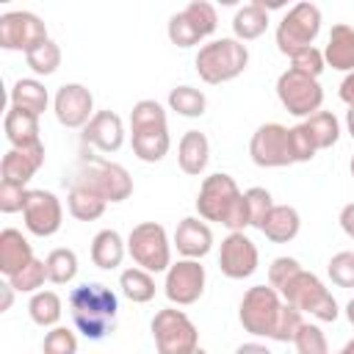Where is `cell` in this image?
I'll use <instances>...</instances> for the list:
<instances>
[{
	"mask_svg": "<svg viewBox=\"0 0 354 354\" xmlns=\"http://www.w3.org/2000/svg\"><path fill=\"white\" fill-rule=\"evenodd\" d=\"M196 213L205 221H216L227 227L230 232H243L249 224V207L246 196L238 188L235 177L227 171L207 174L196 194Z\"/></svg>",
	"mask_w": 354,
	"mask_h": 354,
	"instance_id": "6da1fadb",
	"label": "cell"
},
{
	"mask_svg": "<svg viewBox=\"0 0 354 354\" xmlns=\"http://www.w3.org/2000/svg\"><path fill=\"white\" fill-rule=\"evenodd\" d=\"M69 310H72V321L77 332H83L88 340H102L108 332H113L119 299L102 282H83L72 288Z\"/></svg>",
	"mask_w": 354,
	"mask_h": 354,
	"instance_id": "7a4b0ae2",
	"label": "cell"
},
{
	"mask_svg": "<svg viewBox=\"0 0 354 354\" xmlns=\"http://www.w3.org/2000/svg\"><path fill=\"white\" fill-rule=\"evenodd\" d=\"M72 185H83L105 202H124L133 194V177L122 163H113L102 155L83 152L72 177Z\"/></svg>",
	"mask_w": 354,
	"mask_h": 354,
	"instance_id": "3957f363",
	"label": "cell"
},
{
	"mask_svg": "<svg viewBox=\"0 0 354 354\" xmlns=\"http://www.w3.org/2000/svg\"><path fill=\"white\" fill-rule=\"evenodd\" d=\"M194 66H196V75L207 86L230 83V80H235L238 75L246 72V66H249V47L243 41H238L235 36L213 39V41L199 47V53L194 58Z\"/></svg>",
	"mask_w": 354,
	"mask_h": 354,
	"instance_id": "277c9868",
	"label": "cell"
},
{
	"mask_svg": "<svg viewBox=\"0 0 354 354\" xmlns=\"http://www.w3.org/2000/svg\"><path fill=\"white\" fill-rule=\"evenodd\" d=\"M279 296H282L288 304H293L296 310H301V313H307V315H313L315 321H324V324H332V321H337V315H340V307H337L332 290L321 282L318 274L304 271V268L296 271V274L279 288Z\"/></svg>",
	"mask_w": 354,
	"mask_h": 354,
	"instance_id": "5b68a950",
	"label": "cell"
},
{
	"mask_svg": "<svg viewBox=\"0 0 354 354\" xmlns=\"http://www.w3.org/2000/svg\"><path fill=\"white\" fill-rule=\"evenodd\" d=\"M282 307L285 299L279 296V290H274L271 285H252L238 304V321L249 335L274 340Z\"/></svg>",
	"mask_w": 354,
	"mask_h": 354,
	"instance_id": "8992f818",
	"label": "cell"
},
{
	"mask_svg": "<svg viewBox=\"0 0 354 354\" xmlns=\"http://www.w3.org/2000/svg\"><path fill=\"white\" fill-rule=\"evenodd\" d=\"M127 254L133 263L149 274L169 271L171 266V241L163 224L158 221H141L127 235Z\"/></svg>",
	"mask_w": 354,
	"mask_h": 354,
	"instance_id": "52a82bcc",
	"label": "cell"
},
{
	"mask_svg": "<svg viewBox=\"0 0 354 354\" xmlns=\"http://www.w3.org/2000/svg\"><path fill=\"white\" fill-rule=\"evenodd\" d=\"M321 8L315 3H296L293 8H288V14L279 19L277 25V47L282 55L293 58L296 53L307 50L315 44L318 33H321Z\"/></svg>",
	"mask_w": 354,
	"mask_h": 354,
	"instance_id": "ba28073f",
	"label": "cell"
},
{
	"mask_svg": "<svg viewBox=\"0 0 354 354\" xmlns=\"http://www.w3.org/2000/svg\"><path fill=\"white\" fill-rule=\"evenodd\" d=\"M152 340L158 354H194L199 348L196 324L177 307H163L152 315Z\"/></svg>",
	"mask_w": 354,
	"mask_h": 354,
	"instance_id": "9c48e42d",
	"label": "cell"
},
{
	"mask_svg": "<svg viewBox=\"0 0 354 354\" xmlns=\"http://www.w3.org/2000/svg\"><path fill=\"white\" fill-rule=\"evenodd\" d=\"M218 28V14H216V6L207 3V0H191L183 11L171 14L169 17V25H166V33H169V41L174 47H196L202 44L207 36H213Z\"/></svg>",
	"mask_w": 354,
	"mask_h": 354,
	"instance_id": "30bf717a",
	"label": "cell"
},
{
	"mask_svg": "<svg viewBox=\"0 0 354 354\" xmlns=\"http://www.w3.org/2000/svg\"><path fill=\"white\" fill-rule=\"evenodd\" d=\"M277 97H279L282 108L299 119L318 113L324 105V88H321L318 77L304 75L290 66L277 77Z\"/></svg>",
	"mask_w": 354,
	"mask_h": 354,
	"instance_id": "8fae6325",
	"label": "cell"
},
{
	"mask_svg": "<svg viewBox=\"0 0 354 354\" xmlns=\"http://www.w3.org/2000/svg\"><path fill=\"white\" fill-rule=\"evenodd\" d=\"M249 158L260 169H282L296 163L293 155V141H290V127L279 122H266L252 133L249 141Z\"/></svg>",
	"mask_w": 354,
	"mask_h": 354,
	"instance_id": "7c38bea8",
	"label": "cell"
},
{
	"mask_svg": "<svg viewBox=\"0 0 354 354\" xmlns=\"http://www.w3.org/2000/svg\"><path fill=\"white\" fill-rule=\"evenodd\" d=\"M47 25L33 11H6L0 14V47L30 53L36 44L47 41Z\"/></svg>",
	"mask_w": 354,
	"mask_h": 354,
	"instance_id": "4fadbf2b",
	"label": "cell"
},
{
	"mask_svg": "<svg viewBox=\"0 0 354 354\" xmlns=\"http://www.w3.org/2000/svg\"><path fill=\"white\" fill-rule=\"evenodd\" d=\"M205 282H207L205 266H202L199 260H185V257H180V260L171 263L169 271H166L163 293H166V299H169L171 304L188 307V304H194V301L202 299Z\"/></svg>",
	"mask_w": 354,
	"mask_h": 354,
	"instance_id": "5bb4252c",
	"label": "cell"
},
{
	"mask_svg": "<svg viewBox=\"0 0 354 354\" xmlns=\"http://www.w3.org/2000/svg\"><path fill=\"white\" fill-rule=\"evenodd\" d=\"M22 218H25V230L36 238H50L61 230L64 224V207L61 199L53 191L44 188H30L25 207H22Z\"/></svg>",
	"mask_w": 354,
	"mask_h": 354,
	"instance_id": "9a60e30c",
	"label": "cell"
},
{
	"mask_svg": "<svg viewBox=\"0 0 354 354\" xmlns=\"http://www.w3.org/2000/svg\"><path fill=\"white\" fill-rule=\"evenodd\" d=\"M53 113L58 119V124L64 127H86L91 122L94 111V94L83 86V83H64L58 86L55 97H53Z\"/></svg>",
	"mask_w": 354,
	"mask_h": 354,
	"instance_id": "2e32d148",
	"label": "cell"
},
{
	"mask_svg": "<svg viewBox=\"0 0 354 354\" xmlns=\"http://www.w3.org/2000/svg\"><path fill=\"white\" fill-rule=\"evenodd\" d=\"M260 252L246 232H230L218 249V268L227 279H246L257 271Z\"/></svg>",
	"mask_w": 354,
	"mask_h": 354,
	"instance_id": "e0dca14e",
	"label": "cell"
},
{
	"mask_svg": "<svg viewBox=\"0 0 354 354\" xmlns=\"http://www.w3.org/2000/svg\"><path fill=\"white\" fill-rule=\"evenodd\" d=\"M124 144V122L116 111H97L83 127V147H91L102 155L119 152Z\"/></svg>",
	"mask_w": 354,
	"mask_h": 354,
	"instance_id": "ac0fdd59",
	"label": "cell"
},
{
	"mask_svg": "<svg viewBox=\"0 0 354 354\" xmlns=\"http://www.w3.org/2000/svg\"><path fill=\"white\" fill-rule=\"evenodd\" d=\"M171 246L177 249L180 257L185 260H202L210 249H213V230L205 218L199 216H185L171 238Z\"/></svg>",
	"mask_w": 354,
	"mask_h": 354,
	"instance_id": "d6986e66",
	"label": "cell"
},
{
	"mask_svg": "<svg viewBox=\"0 0 354 354\" xmlns=\"http://www.w3.org/2000/svg\"><path fill=\"white\" fill-rule=\"evenodd\" d=\"M41 166H44V144H33V147H22V149L11 147L0 160V180L28 185Z\"/></svg>",
	"mask_w": 354,
	"mask_h": 354,
	"instance_id": "ffe728a7",
	"label": "cell"
},
{
	"mask_svg": "<svg viewBox=\"0 0 354 354\" xmlns=\"http://www.w3.org/2000/svg\"><path fill=\"white\" fill-rule=\"evenodd\" d=\"M33 260V246L30 241L14 230V227H6L0 232V274L8 279L14 277L19 268H25L28 263Z\"/></svg>",
	"mask_w": 354,
	"mask_h": 354,
	"instance_id": "44dd1931",
	"label": "cell"
},
{
	"mask_svg": "<svg viewBox=\"0 0 354 354\" xmlns=\"http://www.w3.org/2000/svg\"><path fill=\"white\" fill-rule=\"evenodd\" d=\"M324 61L337 72H346V75L354 72V28L351 25L346 22L332 25L324 47Z\"/></svg>",
	"mask_w": 354,
	"mask_h": 354,
	"instance_id": "7402d4cb",
	"label": "cell"
},
{
	"mask_svg": "<svg viewBox=\"0 0 354 354\" xmlns=\"http://www.w3.org/2000/svg\"><path fill=\"white\" fill-rule=\"evenodd\" d=\"M207 160H210V141L205 133L199 130H188L183 133L180 144H177V163L185 174L191 177H199L205 169H207Z\"/></svg>",
	"mask_w": 354,
	"mask_h": 354,
	"instance_id": "603a6c76",
	"label": "cell"
},
{
	"mask_svg": "<svg viewBox=\"0 0 354 354\" xmlns=\"http://www.w3.org/2000/svg\"><path fill=\"white\" fill-rule=\"evenodd\" d=\"M3 130H6V138L11 147H33V144H41L39 138V116L30 113V111H19V108H11L6 111V119H3Z\"/></svg>",
	"mask_w": 354,
	"mask_h": 354,
	"instance_id": "cb8c5ba5",
	"label": "cell"
},
{
	"mask_svg": "<svg viewBox=\"0 0 354 354\" xmlns=\"http://www.w3.org/2000/svg\"><path fill=\"white\" fill-rule=\"evenodd\" d=\"M127 254V241L116 230H100L91 238V263L102 271H113L122 266Z\"/></svg>",
	"mask_w": 354,
	"mask_h": 354,
	"instance_id": "d4e9b609",
	"label": "cell"
},
{
	"mask_svg": "<svg viewBox=\"0 0 354 354\" xmlns=\"http://www.w3.org/2000/svg\"><path fill=\"white\" fill-rule=\"evenodd\" d=\"M130 144L138 160L144 163H158L169 155L171 138L169 127H149V130H130Z\"/></svg>",
	"mask_w": 354,
	"mask_h": 354,
	"instance_id": "484cf974",
	"label": "cell"
},
{
	"mask_svg": "<svg viewBox=\"0 0 354 354\" xmlns=\"http://www.w3.org/2000/svg\"><path fill=\"white\" fill-rule=\"evenodd\" d=\"M301 230V216L293 205H274V210L268 213L266 224H263V235L271 241V243H288L299 235Z\"/></svg>",
	"mask_w": 354,
	"mask_h": 354,
	"instance_id": "4316f807",
	"label": "cell"
},
{
	"mask_svg": "<svg viewBox=\"0 0 354 354\" xmlns=\"http://www.w3.org/2000/svg\"><path fill=\"white\" fill-rule=\"evenodd\" d=\"M268 28V11L260 0H249L246 6H241L232 17V33L238 41H252L260 39Z\"/></svg>",
	"mask_w": 354,
	"mask_h": 354,
	"instance_id": "83f0119b",
	"label": "cell"
},
{
	"mask_svg": "<svg viewBox=\"0 0 354 354\" xmlns=\"http://www.w3.org/2000/svg\"><path fill=\"white\" fill-rule=\"evenodd\" d=\"M8 102H11V108L30 111V113L41 116L47 111V105H50V94H47V88H44L41 80H36V77H19L11 86Z\"/></svg>",
	"mask_w": 354,
	"mask_h": 354,
	"instance_id": "f1b7e54d",
	"label": "cell"
},
{
	"mask_svg": "<svg viewBox=\"0 0 354 354\" xmlns=\"http://www.w3.org/2000/svg\"><path fill=\"white\" fill-rule=\"evenodd\" d=\"M28 315H30V321L36 326L53 329V326H58V321L64 315V301H61V296L55 290H39L28 301Z\"/></svg>",
	"mask_w": 354,
	"mask_h": 354,
	"instance_id": "f546056e",
	"label": "cell"
},
{
	"mask_svg": "<svg viewBox=\"0 0 354 354\" xmlns=\"http://www.w3.org/2000/svg\"><path fill=\"white\" fill-rule=\"evenodd\" d=\"M119 288L133 304H147L155 299V277L138 266H130L119 274Z\"/></svg>",
	"mask_w": 354,
	"mask_h": 354,
	"instance_id": "4dcf8cb0",
	"label": "cell"
},
{
	"mask_svg": "<svg viewBox=\"0 0 354 354\" xmlns=\"http://www.w3.org/2000/svg\"><path fill=\"white\" fill-rule=\"evenodd\" d=\"M105 207H108V202H105L102 196L91 194V191L83 188V185H72L69 194H66V210H69L77 221H94V218H100V216L105 213Z\"/></svg>",
	"mask_w": 354,
	"mask_h": 354,
	"instance_id": "1f68e13d",
	"label": "cell"
},
{
	"mask_svg": "<svg viewBox=\"0 0 354 354\" xmlns=\"http://www.w3.org/2000/svg\"><path fill=\"white\" fill-rule=\"evenodd\" d=\"M301 124L307 127V133H310L315 149H329V147H335L337 138H340V122H337V116H335L332 111H318V113L307 116Z\"/></svg>",
	"mask_w": 354,
	"mask_h": 354,
	"instance_id": "d6a6232c",
	"label": "cell"
},
{
	"mask_svg": "<svg viewBox=\"0 0 354 354\" xmlns=\"http://www.w3.org/2000/svg\"><path fill=\"white\" fill-rule=\"evenodd\" d=\"M44 268H47V282L53 285H69L77 277V254L75 249L58 246L44 257Z\"/></svg>",
	"mask_w": 354,
	"mask_h": 354,
	"instance_id": "836d02e7",
	"label": "cell"
},
{
	"mask_svg": "<svg viewBox=\"0 0 354 354\" xmlns=\"http://www.w3.org/2000/svg\"><path fill=\"white\" fill-rule=\"evenodd\" d=\"M169 111L180 113V116H188V119H196L207 111V97L202 88H194V86H174L169 91Z\"/></svg>",
	"mask_w": 354,
	"mask_h": 354,
	"instance_id": "e575fe53",
	"label": "cell"
},
{
	"mask_svg": "<svg viewBox=\"0 0 354 354\" xmlns=\"http://www.w3.org/2000/svg\"><path fill=\"white\" fill-rule=\"evenodd\" d=\"M149 127H169L166 108L158 100H138L130 111V130H149Z\"/></svg>",
	"mask_w": 354,
	"mask_h": 354,
	"instance_id": "d590c367",
	"label": "cell"
},
{
	"mask_svg": "<svg viewBox=\"0 0 354 354\" xmlns=\"http://www.w3.org/2000/svg\"><path fill=\"white\" fill-rule=\"evenodd\" d=\"M25 64L30 66L33 75H44L47 77L61 66V47L53 39H47L41 44H36L30 53H25Z\"/></svg>",
	"mask_w": 354,
	"mask_h": 354,
	"instance_id": "8d00e7d4",
	"label": "cell"
},
{
	"mask_svg": "<svg viewBox=\"0 0 354 354\" xmlns=\"http://www.w3.org/2000/svg\"><path fill=\"white\" fill-rule=\"evenodd\" d=\"M44 279H47V268H44V260H39V257H33L25 268H19L14 277H8V282L17 293H39Z\"/></svg>",
	"mask_w": 354,
	"mask_h": 354,
	"instance_id": "74e56055",
	"label": "cell"
},
{
	"mask_svg": "<svg viewBox=\"0 0 354 354\" xmlns=\"http://www.w3.org/2000/svg\"><path fill=\"white\" fill-rule=\"evenodd\" d=\"M243 196H246V207H249V224H252L254 230H263V224H266L268 213L274 210L271 191H268V188H263V185H254V188L243 191Z\"/></svg>",
	"mask_w": 354,
	"mask_h": 354,
	"instance_id": "f35d334b",
	"label": "cell"
},
{
	"mask_svg": "<svg viewBox=\"0 0 354 354\" xmlns=\"http://www.w3.org/2000/svg\"><path fill=\"white\" fill-rule=\"evenodd\" d=\"M293 346H296V354H329V343H326V335L318 324H310L304 321L293 337Z\"/></svg>",
	"mask_w": 354,
	"mask_h": 354,
	"instance_id": "ab89813d",
	"label": "cell"
},
{
	"mask_svg": "<svg viewBox=\"0 0 354 354\" xmlns=\"http://www.w3.org/2000/svg\"><path fill=\"white\" fill-rule=\"evenodd\" d=\"M326 274L337 288H354V249L332 254V260L326 266Z\"/></svg>",
	"mask_w": 354,
	"mask_h": 354,
	"instance_id": "60d3db41",
	"label": "cell"
},
{
	"mask_svg": "<svg viewBox=\"0 0 354 354\" xmlns=\"http://www.w3.org/2000/svg\"><path fill=\"white\" fill-rule=\"evenodd\" d=\"M41 354H77V337L66 326H53L41 340Z\"/></svg>",
	"mask_w": 354,
	"mask_h": 354,
	"instance_id": "b9f144b4",
	"label": "cell"
},
{
	"mask_svg": "<svg viewBox=\"0 0 354 354\" xmlns=\"http://www.w3.org/2000/svg\"><path fill=\"white\" fill-rule=\"evenodd\" d=\"M290 69H299V72H304V75H313V77H318V75L326 69V61H324V50H318V47L313 44V47H307V50L296 53V55L290 58Z\"/></svg>",
	"mask_w": 354,
	"mask_h": 354,
	"instance_id": "7bdbcfd3",
	"label": "cell"
},
{
	"mask_svg": "<svg viewBox=\"0 0 354 354\" xmlns=\"http://www.w3.org/2000/svg\"><path fill=\"white\" fill-rule=\"evenodd\" d=\"M296 271H301V263H299L296 257H288V254L274 257L271 266H268V285H271L274 290H279Z\"/></svg>",
	"mask_w": 354,
	"mask_h": 354,
	"instance_id": "ee69618b",
	"label": "cell"
},
{
	"mask_svg": "<svg viewBox=\"0 0 354 354\" xmlns=\"http://www.w3.org/2000/svg\"><path fill=\"white\" fill-rule=\"evenodd\" d=\"M28 185H17V183H6L0 180V210L3 213H17L25 207V199H28Z\"/></svg>",
	"mask_w": 354,
	"mask_h": 354,
	"instance_id": "f6af8a7d",
	"label": "cell"
},
{
	"mask_svg": "<svg viewBox=\"0 0 354 354\" xmlns=\"http://www.w3.org/2000/svg\"><path fill=\"white\" fill-rule=\"evenodd\" d=\"M290 141H293V155H296V163H307V160H313L315 158V144H313V138H310V133H307V127L299 122V124H293L290 127Z\"/></svg>",
	"mask_w": 354,
	"mask_h": 354,
	"instance_id": "bcb514c9",
	"label": "cell"
},
{
	"mask_svg": "<svg viewBox=\"0 0 354 354\" xmlns=\"http://www.w3.org/2000/svg\"><path fill=\"white\" fill-rule=\"evenodd\" d=\"M337 221H340V227H343V232L354 241V202H348V205H343V210H340V216H337Z\"/></svg>",
	"mask_w": 354,
	"mask_h": 354,
	"instance_id": "7dc6e473",
	"label": "cell"
},
{
	"mask_svg": "<svg viewBox=\"0 0 354 354\" xmlns=\"http://www.w3.org/2000/svg\"><path fill=\"white\" fill-rule=\"evenodd\" d=\"M337 94H340V100H343L348 108H354V72H348V75L340 80Z\"/></svg>",
	"mask_w": 354,
	"mask_h": 354,
	"instance_id": "c3c4849f",
	"label": "cell"
},
{
	"mask_svg": "<svg viewBox=\"0 0 354 354\" xmlns=\"http://www.w3.org/2000/svg\"><path fill=\"white\" fill-rule=\"evenodd\" d=\"M14 288H11V282L6 279L3 285H0V313H6V310H11V301H14Z\"/></svg>",
	"mask_w": 354,
	"mask_h": 354,
	"instance_id": "681fc988",
	"label": "cell"
},
{
	"mask_svg": "<svg viewBox=\"0 0 354 354\" xmlns=\"http://www.w3.org/2000/svg\"><path fill=\"white\" fill-rule=\"evenodd\" d=\"M235 354H271V348H268L266 343L252 340V343H241V346L235 348Z\"/></svg>",
	"mask_w": 354,
	"mask_h": 354,
	"instance_id": "f907efd6",
	"label": "cell"
},
{
	"mask_svg": "<svg viewBox=\"0 0 354 354\" xmlns=\"http://www.w3.org/2000/svg\"><path fill=\"white\" fill-rule=\"evenodd\" d=\"M346 130L354 138V108H348V113H346Z\"/></svg>",
	"mask_w": 354,
	"mask_h": 354,
	"instance_id": "816d5d0a",
	"label": "cell"
},
{
	"mask_svg": "<svg viewBox=\"0 0 354 354\" xmlns=\"http://www.w3.org/2000/svg\"><path fill=\"white\" fill-rule=\"evenodd\" d=\"M346 318H348V324L354 326V299L346 301Z\"/></svg>",
	"mask_w": 354,
	"mask_h": 354,
	"instance_id": "f5cc1de1",
	"label": "cell"
},
{
	"mask_svg": "<svg viewBox=\"0 0 354 354\" xmlns=\"http://www.w3.org/2000/svg\"><path fill=\"white\" fill-rule=\"evenodd\" d=\"M337 354H354V337H351V340H348V343H346V346H343Z\"/></svg>",
	"mask_w": 354,
	"mask_h": 354,
	"instance_id": "db71d44e",
	"label": "cell"
},
{
	"mask_svg": "<svg viewBox=\"0 0 354 354\" xmlns=\"http://www.w3.org/2000/svg\"><path fill=\"white\" fill-rule=\"evenodd\" d=\"M348 171H351V177H354V155H351V163H348Z\"/></svg>",
	"mask_w": 354,
	"mask_h": 354,
	"instance_id": "11a10c76",
	"label": "cell"
},
{
	"mask_svg": "<svg viewBox=\"0 0 354 354\" xmlns=\"http://www.w3.org/2000/svg\"><path fill=\"white\" fill-rule=\"evenodd\" d=\"M194 354H207V351H205V348H202V346H199V348H196V351H194Z\"/></svg>",
	"mask_w": 354,
	"mask_h": 354,
	"instance_id": "9f6ffc18",
	"label": "cell"
}]
</instances>
